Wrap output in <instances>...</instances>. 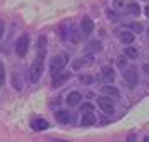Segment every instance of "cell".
Segmentation results:
<instances>
[{"mask_svg": "<svg viewBox=\"0 0 149 142\" xmlns=\"http://www.w3.org/2000/svg\"><path fill=\"white\" fill-rule=\"evenodd\" d=\"M45 50H47V39L40 35L39 39V54L30 67V82H37L44 74V59H45Z\"/></svg>", "mask_w": 149, "mask_h": 142, "instance_id": "6da1fadb", "label": "cell"}, {"mask_svg": "<svg viewBox=\"0 0 149 142\" xmlns=\"http://www.w3.org/2000/svg\"><path fill=\"white\" fill-rule=\"evenodd\" d=\"M65 64H67V55H55V57H52V60H50V65H49V69H50V75L52 77H55V75H59L62 72V69L65 67Z\"/></svg>", "mask_w": 149, "mask_h": 142, "instance_id": "7a4b0ae2", "label": "cell"}, {"mask_svg": "<svg viewBox=\"0 0 149 142\" xmlns=\"http://www.w3.org/2000/svg\"><path fill=\"white\" fill-rule=\"evenodd\" d=\"M29 45H30V37H29V34L20 35V39L15 44V52H17V55L19 57H25L29 52Z\"/></svg>", "mask_w": 149, "mask_h": 142, "instance_id": "3957f363", "label": "cell"}, {"mask_svg": "<svg viewBox=\"0 0 149 142\" xmlns=\"http://www.w3.org/2000/svg\"><path fill=\"white\" fill-rule=\"evenodd\" d=\"M124 79L127 82L129 87H136L137 85V80H139V75H137V69L134 65H131V67L126 69V72H124Z\"/></svg>", "mask_w": 149, "mask_h": 142, "instance_id": "277c9868", "label": "cell"}, {"mask_svg": "<svg viewBox=\"0 0 149 142\" xmlns=\"http://www.w3.org/2000/svg\"><path fill=\"white\" fill-rule=\"evenodd\" d=\"M97 105H99V107L102 109V110H104V112H112V110H114V99H111V97H99V99H97Z\"/></svg>", "mask_w": 149, "mask_h": 142, "instance_id": "5b68a950", "label": "cell"}, {"mask_svg": "<svg viewBox=\"0 0 149 142\" xmlns=\"http://www.w3.org/2000/svg\"><path fill=\"white\" fill-rule=\"evenodd\" d=\"M116 79V72L112 67H104L101 72V80L106 82V84H111V82H114Z\"/></svg>", "mask_w": 149, "mask_h": 142, "instance_id": "8992f818", "label": "cell"}, {"mask_svg": "<svg viewBox=\"0 0 149 142\" xmlns=\"http://www.w3.org/2000/svg\"><path fill=\"white\" fill-rule=\"evenodd\" d=\"M81 124L84 125V127H87V125H92V124H95V115L92 114V110H84V114H82V121Z\"/></svg>", "mask_w": 149, "mask_h": 142, "instance_id": "52a82bcc", "label": "cell"}, {"mask_svg": "<svg viewBox=\"0 0 149 142\" xmlns=\"http://www.w3.org/2000/svg\"><path fill=\"white\" fill-rule=\"evenodd\" d=\"M81 100H82V95L79 94V92H70V94L67 95V104L70 107H77V105L81 104Z\"/></svg>", "mask_w": 149, "mask_h": 142, "instance_id": "ba28073f", "label": "cell"}, {"mask_svg": "<svg viewBox=\"0 0 149 142\" xmlns=\"http://www.w3.org/2000/svg\"><path fill=\"white\" fill-rule=\"evenodd\" d=\"M32 129H34V130H45V129H49V122L45 121V119L37 117V119L32 121Z\"/></svg>", "mask_w": 149, "mask_h": 142, "instance_id": "9c48e42d", "label": "cell"}, {"mask_svg": "<svg viewBox=\"0 0 149 142\" xmlns=\"http://www.w3.org/2000/svg\"><path fill=\"white\" fill-rule=\"evenodd\" d=\"M92 30H94V22L91 20L89 17H86L84 20H82V32L84 34H92Z\"/></svg>", "mask_w": 149, "mask_h": 142, "instance_id": "30bf717a", "label": "cell"}, {"mask_svg": "<svg viewBox=\"0 0 149 142\" xmlns=\"http://www.w3.org/2000/svg\"><path fill=\"white\" fill-rule=\"evenodd\" d=\"M55 119H57V122H61V124H69L70 122V114H69L67 110H59L55 114Z\"/></svg>", "mask_w": 149, "mask_h": 142, "instance_id": "8fae6325", "label": "cell"}, {"mask_svg": "<svg viewBox=\"0 0 149 142\" xmlns=\"http://www.w3.org/2000/svg\"><path fill=\"white\" fill-rule=\"evenodd\" d=\"M69 79V74H59V75H55V77H52V87H59V85H62L64 82Z\"/></svg>", "mask_w": 149, "mask_h": 142, "instance_id": "7c38bea8", "label": "cell"}, {"mask_svg": "<svg viewBox=\"0 0 149 142\" xmlns=\"http://www.w3.org/2000/svg\"><path fill=\"white\" fill-rule=\"evenodd\" d=\"M119 37H121V42L126 44V45H127V44H132V40H134V34H132V32H121Z\"/></svg>", "mask_w": 149, "mask_h": 142, "instance_id": "4fadbf2b", "label": "cell"}, {"mask_svg": "<svg viewBox=\"0 0 149 142\" xmlns=\"http://www.w3.org/2000/svg\"><path fill=\"white\" fill-rule=\"evenodd\" d=\"M124 55H126L127 59H137L139 52H137V48H134V47H126V52H124Z\"/></svg>", "mask_w": 149, "mask_h": 142, "instance_id": "5bb4252c", "label": "cell"}, {"mask_svg": "<svg viewBox=\"0 0 149 142\" xmlns=\"http://www.w3.org/2000/svg\"><path fill=\"white\" fill-rule=\"evenodd\" d=\"M104 94H107V95H111V97H119V90L116 87H111V85H106L104 87Z\"/></svg>", "mask_w": 149, "mask_h": 142, "instance_id": "9a60e30c", "label": "cell"}, {"mask_svg": "<svg viewBox=\"0 0 149 142\" xmlns=\"http://www.w3.org/2000/svg\"><path fill=\"white\" fill-rule=\"evenodd\" d=\"M91 62H92V57H82V59H79V62H75L74 64V67L79 69L81 65H84V64H91Z\"/></svg>", "mask_w": 149, "mask_h": 142, "instance_id": "2e32d148", "label": "cell"}, {"mask_svg": "<svg viewBox=\"0 0 149 142\" xmlns=\"http://www.w3.org/2000/svg\"><path fill=\"white\" fill-rule=\"evenodd\" d=\"M129 12L132 15H139V12H141L139 10V5L137 3H129Z\"/></svg>", "mask_w": 149, "mask_h": 142, "instance_id": "e0dca14e", "label": "cell"}, {"mask_svg": "<svg viewBox=\"0 0 149 142\" xmlns=\"http://www.w3.org/2000/svg\"><path fill=\"white\" fill-rule=\"evenodd\" d=\"M3 82H5V67L0 60V85H3Z\"/></svg>", "mask_w": 149, "mask_h": 142, "instance_id": "ac0fdd59", "label": "cell"}, {"mask_svg": "<svg viewBox=\"0 0 149 142\" xmlns=\"http://www.w3.org/2000/svg\"><path fill=\"white\" fill-rule=\"evenodd\" d=\"M102 45H101V42H91V50L92 52H97V50H101Z\"/></svg>", "mask_w": 149, "mask_h": 142, "instance_id": "d6986e66", "label": "cell"}, {"mask_svg": "<svg viewBox=\"0 0 149 142\" xmlns=\"http://www.w3.org/2000/svg\"><path fill=\"white\" fill-rule=\"evenodd\" d=\"M131 30H134V32H141L142 30V25L141 24H131V25H127Z\"/></svg>", "mask_w": 149, "mask_h": 142, "instance_id": "ffe728a7", "label": "cell"}, {"mask_svg": "<svg viewBox=\"0 0 149 142\" xmlns=\"http://www.w3.org/2000/svg\"><path fill=\"white\" fill-rule=\"evenodd\" d=\"M92 80H94V79H92L91 75H82V77H81V82H82V84H91Z\"/></svg>", "mask_w": 149, "mask_h": 142, "instance_id": "44dd1931", "label": "cell"}, {"mask_svg": "<svg viewBox=\"0 0 149 142\" xmlns=\"http://www.w3.org/2000/svg\"><path fill=\"white\" fill-rule=\"evenodd\" d=\"M117 60H119V65H121V67H126V55H121Z\"/></svg>", "mask_w": 149, "mask_h": 142, "instance_id": "7402d4cb", "label": "cell"}, {"mask_svg": "<svg viewBox=\"0 0 149 142\" xmlns=\"http://www.w3.org/2000/svg\"><path fill=\"white\" fill-rule=\"evenodd\" d=\"M142 70H144V74L149 75V64H144V65H142Z\"/></svg>", "mask_w": 149, "mask_h": 142, "instance_id": "603a6c76", "label": "cell"}, {"mask_svg": "<svg viewBox=\"0 0 149 142\" xmlns=\"http://www.w3.org/2000/svg\"><path fill=\"white\" fill-rule=\"evenodd\" d=\"M3 28H5V27H3V22L0 20V39L3 37Z\"/></svg>", "mask_w": 149, "mask_h": 142, "instance_id": "cb8c5ba5", "label": "cell"}, {"mask_svg": "<svg viewBox=\"0 0 149 142\" xmlns=\"http://www.w3.org/2000/svg\"><path fill=\"white\" fill-rule=\"evenodd\" d=\"M144 12H146V17H148V19H149V5H148V7H146V8H144Z\"/></svg>", "mask_w": 149, "mask_h": 142, "instance_id": "d4e9b609", "label": "cell"}, {"mask_svg": "<svg viewBox=\"0 0 149 142\" xmlns=\"http://www.w3.org/2000/svg\"><path fill=\"white\" fill-rule=\"evenodd\" d=\"M148 34H149V28H148Z\"/></svg>", "mask_w": 149, "mask_h": 142, "instance_id": "484cf974", "label": "cell"}]
</instances>
